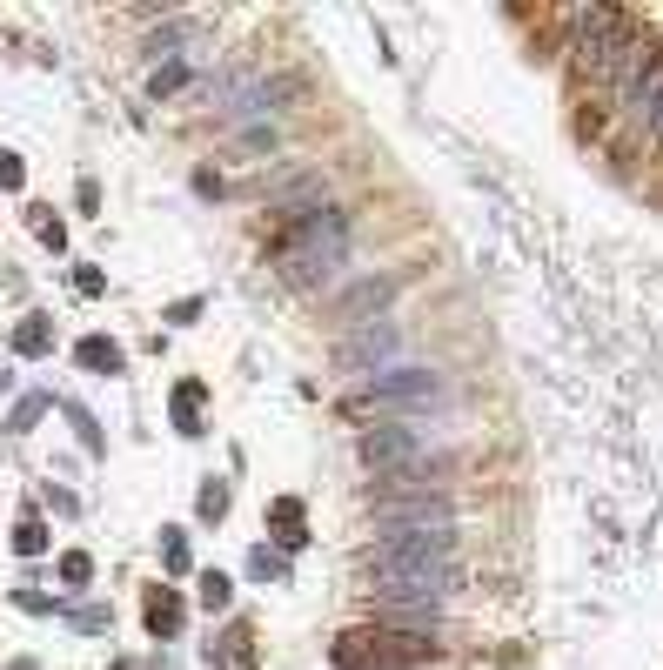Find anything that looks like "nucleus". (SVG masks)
I'll list each match as a JSON object with an SVG mask.
<instances>
[{"label":"nucleus","mask_w":663,"mask_h":670,"mask_svg":"<svg viewBox=\"0 0 663 670\" xmlns=\"http://www.w3.org/2000/svg\"><path fill=\"white\" fill-rule=\"evenodd\" d=\"M369 577L389 610H436L456 590V530L436 536H382L369 550Z\"/></svg>","instance_id":"f257e3e1"},{"label":"nucleus","mask_w":663,"mask_h":670,"mask_svg":"<svg viewBox=\"0 0 663 670\" xmlns=\"http://www.w3.org/2000/svg\"><path fill=\"white\" fill-rule=\"evenodd\" d=\"M342 255H349V215H342V208L302 215V222L288 228V242L275 248V262H282V275L295 289H322L335 268H342Z\"/></svg>","instance_id":"f03ea898"},{"label":"nucleus","mask_w":663,"mask_h":670,"mask_svg":"<svg viewBox=\"0 0 663 670\" xmlns=\"http://www.w3.org/2000/svg\"><path fill=\"white\" fill-rule=\"evenodd\" d=\"M637 47H643V27L630 21V14H617V7H583V14H570V54L590 81H617L623 61H630Z\"/></svg>","instance_id":"7ed1b4c3"},{"label":"nucleus","mask_w":663,"mask_h":670,"mask_svg":"<svg viewBox=\"0 0 663 670\" xmlns=\"http://www.w3.org/2000/svg\"><path fill=\"white\" fill-rule=\"evenodd\" d=\"M429 657H436V644L422 630H396V624L342 630V644H335V670H416Z\"/></svg>","instance_id":"20e7f679"},{"label":"nucleus","mask_w":663,"mask_h":670,"mask_svg":"<svg viewBox=\"0 0 663 670\" xmlns=\"http://www.w3.org/2000/svg\"><path fill=\"white\" fill-rule=\"evenodd\" d=\"M449 396V382L436 376V369H389V376H376L362 396L349 402L355 416L362 409H396V416H416V409H436V402Z\"/></svg>","instance_id":"39448f33"},{"label":"nucleus","mask_w":663,"mask_h":670,"mask_svg":"<svg viewBox=\"0 0 663 670\" xmlns=\"http://www.w3.org/2000/svg\"><path fill=\"white\" fill-rule=\"evenodd\" d=\"M362 463L376 469V476H402V469L429 463V436L416 423H382L362 436Z\"/></svg>","instance_id":"423d86ee"},{"label":"nucleus","mask_w":663,"mask_h":670,"mask_svg":"<svg viewBox=\"0 0 663 670\" xmlns=\"http://www.w3.org/2000/svg\"><path fill=\"white\" fill-rule=\"evenodd\" d=\"M402 349V329L382 315V322H369V329H349L342 335V349H335V369L342 376H369V369H382V362Z\"/></svg>","instance_id":"0eeeda50"},{"label":"nucleus","mask_w":663,"mask_h":670,"mask_svg":"<svg viewBox=\"0 0 663 670\" xmlns=\"http://www.w3.org/2000/svg\"><path fill=\"white\" fill-rule=\"evenodd\" d=\"M382 536H436L456 530V503L449 496H422V503H376Z\"/></svg>","instance_id":"6e6552de"},{"label":"nucleus","mask_w":663,"mask_h":670,"mask_svg":"<svg viewBox=\"0 0 663 670\" xmlns=\"http://www.w3.org/2000/svg\"><path fill=\"white\" fill-rule=\"evenodd\" d=\"M402 295V275H369V282H355L342 302H335V329H369V322H382V309Z\"/></svg>","instance_id":"1a4fd4ad"},{"label":"nucleus","mask_w":663,"mask_h":670,"mask_svg":"<svg viewBox=\"0 0 663 670\" xmlns=\"http://www.w3.org/2000/svg\"><path fill=\"white\" fill-rule=\"evenodd\" d=\"M657 108H663V47H650V67H643L637 81H630V94H623V114L650 121Z\"/></svg>","instance_id":"9d476101"},{"label":"nucleus","mask_w":663,"mask_h":670,"mask_svg":"<svg viewBox=\"0 0 663 670\" xmlns=\"http://www.w3.org/2000/svg\"><path fill=\"white\" fill-rule=\"evenodd\" d=\"M81 362H88L94 376H121V349H114V342H101V335H88V342H81Z\"/></svg>","instance_id":"9b49d317"},{"label":"nucleus","mask_w":663,"mask_h":670,"mask_svg":"<svg viewBox=\"0 0 663 670\" xmlns=\"http://www.w3.org/2000/svg\"><path fill=\"white\" fill-rule=\"evenodd\" d=\"M47 342H54V335H47V315H27L21 329H14V349H21V356H47Z\"/></svg>","instance_id":"f8f14e48"},{"label":"nucleus","mask_w":663,"mask_h":670,"mask_svg":"<svg viewBox=\"0 0 663 670\" xmlns=\"http://www.w3.org/2000/svg\"><path fill=\"white\" fill-rule=\"evenodd\" d=\"M148 630H155V637H175L181 630V603L175 597H148Z\"/></svg>","instance_id":"ddd939ff"},{"label":"nucleus","mask_w":663,"mask_h":670,"mask_svg":"<svg viewBox=\"0 0 663 670\" xmlns=\"http://www.w3.org/2000/svg\"><path fill=\"white\" fill-rule=\"evenodd\" d=\"M195 409H201V382H188V389L175 396V423H181V436H201V429H195Z\"/></svg>","instance_id":"4468645a"},{"label":"nucleus","mask_w":663,"mask_h":670,"mask_svg":"<svg viewBox=\"0 0 663 670\" xmlns=\"http://www.w3.org/2000/svg\"><path fill=\"white\" fill-rule=\"evenodd\" d=\"M201 610H228V577H221V570L201 577Z\"/></svg>","instance_id":"2eb2a0df"},{"label":"nucleus","mask_w":663,"mask_h":670,"mask_svg":"<svg viewBox=\"0 0 663 670\" xmlns=\"http://www.w3.org/2000/svg\"><path fill=\"white\" fill-rule=\"evenodd\" d=\"M14 550H21V557H41V550H47V530H41V523H21V530H14Z\"/></svg>","instance_id":"dca6fc26"},{"label":"nucleus","mask_w":663,"mask_h":670,"mask_svg":"<svg viewBox=\"0 0 663 670\" xmlns=\"http://www.w3.org/2000/svg\"><path fill=\"white\" fill-rule=\"evenodd\" d=\"M27 215H34V235H41V242L61 248V222H54V208H27Z\"/></svg>","instance_id":"f3484780"},{"label":"nucleus","mask_w":663,"mask_h":670,"mask_svg":"<svg viewBox=\"0 0 663 670\" xmlns=\"http://www.w3.org/2000/svg\"><path fill=\"white\" fill-rule=\"evenodd\" d=\"M275 523H282V543H302V510H295V503H275Z\"/></svg>","instance_id":"a211bd4d"},{"label":"nucleus","mask_w":663,"mask_h":670,"mask_svg":"<svg viewBox=\"0 0 663 670\" xmlns=\"http://www.w3.org/2000/svg\"><path fill=\"white\" fill-rule=\"evenodd\" d=\"M161 563H168V570H188V543H181V530H168V543H161Z\"/></svg>","instance_id":"6ab92c4d"},{"label":"nucleus","mask_w":663,"mask_h":670,"mask_svg":"<svg viewBox=\"0 0 663 670\" xmlns=\"http://www.w3.org/2000/svg\"><path fill=\"white\" fill-rule=\"evenodd\" d=\"M221 510H228V490H221V483H208V490H201V516H208V523H215Z\"/></svg>","instance_id":"aec40b11"},{"label":"nucleus","mask_w":663,"mask_h":670,"mask_svg":"<svg viewBox=\"0 0 663 670\" xmlns=\"http://www.w3.org/2000/svg\"><path fill=\"white\" fill-rule=\"evenodd\" d=\"M61 577H67V583H88V577H94V563L74 550V557H61Z\"/></svg>","instance_id":"412c9836"},{"label":"nucleus","mask_w":663,"mask_h":670,"mask_svg":"<svg viewBox=\"0 0 663 670\" xmlns=\"http://www.w3.org/2000/svg\"><path fill=\"white\" fill-rule=\"evenodd\" d=\"M21 181H27L21 155H0V188H21Z\"/></svg>","instance_id":"4be33fe9"},{"label":"nucleus","mask_w":663,"mask_h":670,"mask_svg":"<svg viewBox=\"0 0 663 670\" xmlns=\"http://www.w3.org/2000/svg\"><path fill=\"white\" fill-rule=\"evenodd\" d=\"M650 134H657V141H663V108H657V114H650Z\"/></svg>","instance_id":"5701e85b"},{"label":"nucleus","mask_w":663,"mask_h":670,"mask_svg":"<svg viewBox=\"0 0 663 670\" xmlns=\"http://www.w3.org/2000/svg\"><path fill=\"white\" fill-rule=\"evenodd\" d=\"M14 670H34V664H14Z\"/></svg>","instance_id":"b1692460"},{"label":"nucleus","mask_w":663,"mask_h":670,"mask_svg":"<svg viewBox=\"0 0 663 670\" xmlns=\"http://www.w3.org/2000/svg\"><path fill=\"white\" fill-rule=\"evenodd\" d=\"M114 670H128V664H114Z\"/></svg>","instance_id":"393cba45"}]
</instances>
